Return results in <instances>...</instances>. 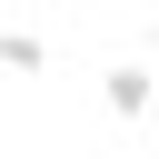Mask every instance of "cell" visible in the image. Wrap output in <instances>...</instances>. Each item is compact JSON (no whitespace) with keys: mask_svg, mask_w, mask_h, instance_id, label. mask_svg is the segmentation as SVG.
<instances>
[{"mask_svg":"<svg viewBox=\"0 0 159 159\" xmlns=\"http://www.w3.org/2000/svg\"><path fill=\"white\" fill-rule=\"evenodd\" d=\"M99 99H109V119H149V99H159V80H149L139 60H119V70H99Z\"/></svg>","mask_w":159,"mask_h":159,"instance_id":"6da1fadb","label":"cell"},{"mask_svg":"<svg viewBox=\"0 0 159 159\" xmlns=\"http://www.w3.org/2000/svg\"><path fill=\"white\" fill-rule=\"evenodd\" d=\"M0 60H10V70H50V40H40V30H0Z\"/></svg>","mask_w":159,"mask_h":159,"instance_id":"7a4b0ae2","label":"cell"},{"mask_svg":"<svg viewBox=\"0 0 159 159\" xmlns=\"http://www.w3.org/2000/svg\"><path fill=\"white\" fill-rule=\"evenodd\" d=\"M139 40H149V50H159V10H149V20H139Z\"/></svg>","mask_w":159,"mask_h":159,"instance_id":"3957f363","label":"cell"}]
</instances>
